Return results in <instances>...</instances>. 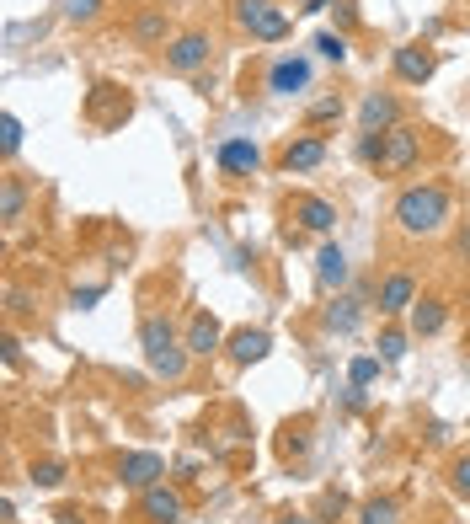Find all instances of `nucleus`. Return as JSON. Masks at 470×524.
I'll return each mask as SVG.
<instances>
[{"mask_svg": "<svg viewBox=\"0 0 470 524\" xmlns=\"http://www.w3.org/2000/svg\"><path fill=\"white\" fill-rule=\"evenodd\" d=\"M390 220L401 236H438L449 225V188L444 182H412V188H401Z\"/></svg>", "mask_w": 470, "mask_h": 524, "instance_id": "1", "label": "nucleus"}, {"mask_svg": "<svg viewBox=\"0 0 470 524\" xmlns=\"http://www.w3.org/2000/svg\"><path fill=\"white\" fill-rule=\"evenodd\" d=\"M139 348H145V364L161 380H182L187 375V359H193V353H187V337L171 327V316H161V311L139 321Z\"/></svg>", "mask_w": 470, "mask_h": 524, "instance_id": "2", "label": "nucleus"}, {"mask_svg": "<svg viewBox=\"0 0 470 524\" xmlns=\"http://www.w3.org/2000/svg\"><path fill=\"white\" fill-rule=\"evenodd\" d=\"M235 22H241V33H252L257 43H284L289 38V17L273 6V0H235Z\"/></svg>", "mask_w": 470, "mask_h": 524, "instance_id": "3", "label": "nucleus"}, {"mask_svg": "<svg viewBox=\"0 0 470 524\" xmlns=\"http://www.w3.org/2000/svg\"><path fill=\"white\" fill-rule=\"evenodd\" d=\"M417 156H422V129H417V123H396V129H385V145H380V172L385 177L412 172Z\"/></svg>", "mask_w": 470, "mask_h": 524, "instance_id": "4", "label": "nucleus"}, {"mask_svg": "<svg viewBox=\"0 0 470 524\" xmlns=\"http://www.w3.org/2000/svg\"><path fill=\"white\" fill-rule=\"evenodd\" d=\"M209 54H214V38L209 33H177V38L166 43V70L198 75L203 65H209Z\"/></svg>", "mask_w": 470, "mask_h": 524, "instance_id": "5", "label": "nucleus"}, {"mask_svg": "<svg viewBox=\"0 0 470 524\" xmlns=\"http://www.w3.org/2000/svg\"><path fill=\"white\" fill-rule=\"evenodd\" d=\"M310 81H316V65H310L305 54H284L268 70V91H273V97H300V91H310Z\"/></svg>", "mask_w": 470, "mask_h": 524, "instance_id": "6", "label": "nucleus"}, {"mask_svg": "<svg viewBox=\"0 0 470 524\" xmlns=\"http://www.w3.org/2000/svg\"><path fill=\"white\" fill-rule=\"evenodd\" d=\"M129 91H118L113 81H102V86H91V97H86V118L91 123H102V129H118L123 118H129Z\"/></svg>", "mask_w": 470, "mask_h": 524, "instance_id": "7", "label": "nucleus"}, {"mask_svg": "<svg viewBox=\"0 0 470 524\" xmlns=\"http://www.w3.org/2000/svg\"><path fill=\"white\" fill-rule=\"evenodd\" d=\"M118 482L129 487V492H145V487H155V482H166V460L155 455V450L123 455V460H118Z\"/></svg>", "mask_w": 470, "mask_h": 524, "instance_id": "8", "label": "nucleus"}, {"mask_svg": "<svg viewBox=\"0 0 470 524\" xmlns=\"http://www.w3.org/2000/svg\"><path fill=\"white\" fill-rule=\"evenodd\" d=\"M139 514H145L150 524H182V519H187V503H182L177 487L155 482V487L139 492Z\"/></svg>", "mask_w": 470, "mask_h": 524, "instance_id": "9", "label": "nucleus"}, {"mask_svg": "<svg viewBox=\"0 0 470 524\" xmlns=\"http://www.w3.org/2000/svg\"><path fill=\"white\" fill-rule=\"evenodd\" d=\"M289 214H294V225H300V230H316V236H332V230H337V204H332V198H321V193H300L289 204Z\"/></svg>", "mask_w": 470, "mask_h": 524, "instance_id": "10", "label": "nucleus"}, {"mask_svg": "<svg viewBox=\"0 0 470 524\" xmlns=\"http://www.w3.org/2000/svg\"><path fill=\"white\" fill-rule=\"evenodd\" d=\"M214 161H219V172H225V177H252L257 166H262V150H257V140H241V134H230V140H219Z\"/></svg>", "mask_w": 470, "mask_h": 524, "instance_id": "11", "label": "nucleus"}, {"mask_svg": "<svg viewBox=\"0 0 470 524\" xmlns=\"http://www.w3.org/2000/svg\"><path fill=\"white\" fill-rule=\"evenodd\" d=\"M390 65H396V75L406 86H428L433 70H438V59H433V49H422V43H401V49L390 54Z\"/></svg>", "mask_w": 470, "mask_h": 524, "instance_id": "12", "label": "nucleus"}, {"mask_svg": "<svg viewBox=\"0 0 470 524\" xmlns=\"http://www.w3.org/2000/svg\"><path fill=\"white\" fill-rule=\"evenodd\" d=\"M358 123H364V134H385L401 123V102L390 97V91H369L364 102H358Z\"/></svg>", "mask_w": 470, "mask_h": 524, "instance_id": "13", "label": "nucleus"}, {"mask_svg": "<svg viewBox=\"0 0 470 524\" xmlns=\"http://www.w3.org/2000/svg\"><path fill=\"white\" fill-rule=\"evenodd\" d=\"M187 353H193V359H214L219 348H225V332H219V321L209 316V311H198L193 321H187Z\"/></svg>", "mask_w": 470, "mask_h": 524, "instance_id": "14", "label": "nucleus"}, {"mask_svg": "<svg viewBox=\"0 0 470 524\" xmlns=\"http://www.w3.org/2000/svg\"><path fill=\"white\" fill-rule=\"evenodd\" d=\"M316 284L326 295H342V284H348V252H342L337 241H326L316 252Z\"/></svg>", "mask_w": 470, "mask_h": 524, "instance_id": "15", "label": "nucleus"}, {"mask_svg": "<svg viewBox=\"0 0 470 524\" xmlns=\"http://www.w3.org/2000/svg\"><path fill=\"white\" fill-rule=\"evenodd\" d=\"M129 38L139 43V49H166V38H171L166 6H145V11H139L134 27H129Z\"/></svg>", "mask_w": 470, "mask_h": 524, "instance_id": "16", "label": "nucleus"}, {"mask_svg": "<svg viewBox=\"0 0 470 524\" xmlns=\"http://www.w3.org/2000/svg\"><path fill=\"white\" fill-rule=\"evenodd\" d=\"M321 321H326V332L348 337V332L364 327V300H358V295H332V305L321 311Z\"/></svg>", "mask_w": 470, "mask_h": 524, "instance_id": "17", "label": "nucleus"}, {"mask_svg": "<svg viewBox=\"0 0 470 524\" xmlns=\"http://www.w3.org/2000/svg\"><path fill=\"white\" fill-rule=\"evenodd\" d=\"M417 305V279L412 273H390V279L380 284V316H401Z\"/></svg>", "mask_w": 470, "mask_h": 524, "instance_id": "18", "label": "nucleus"}, {"mask_svg": "<svg viewBox=\"0 0 470 524\" xmlns=\"http://www.w3.org/2000/svg\"><path fill=\"white\" fill-rule=\"evenodd\" d=\"M326 161V140L321 134H300L289 150H284V172L289 177H300V172H316V166Z\"/></svg>", "mask_w": 470, "mask_h": 524, "instance_id": "19", "label": "nucleus"}, {"mask_svg": "<svg viewBox=\"0 0 470 524\" xmlns=\"http://www.w3.org/2000/svg\"><path fill=\"white\" fill-rule=\"evenodd\" d=\"M225 348H230L235 364H262V359H268V348H273V337L262 332V327H241Z\"/></svg>", "mask_w": 470, "mask_h": 524, "instance_id": "20", "label": "nucleus"}, {"mask_svg": "<svg viewBox=\"0 0 470 524\" xmlns=\"http://www.w3.org/2000/svg\"><path fill=\"white\" fill-rule=\"evenodd\" d=\"M444 321H449V305L438 300V295H422V300L412 305V332H417V337L444 332Z\"/></svg>", "mask_w": 470, "mask_h": 524, "instance_id": "21", "label": "nucleus"}, {"mask_svg": "<svg viewBox=\"0 0 470 524\" xmlns=\"http://www.w3.org/2000/svg\"><path fill=\"white\" fill-rule=\"evenodd\" d=\"M22 214H27V188H22L17 177H0V220L17 225Z\"/></svg>", "mask_w": 470, "mask_h": 524, "instance_id": "22", "label": "nucleus"}, {"mask_svg": "<svg viewBox=\"0 0 470 524\" xmlns=\"http://www.w3.org/2000/svg\"><path fill=\"white\" fill-rule=\"evenodd\" d=\"M358 524H401V503L396 498H369L358 508Z\"/></svg>", "mask_w": 470, "mask_h": 524, "instance_id": "23", "label": "nucleus"}, {"mask_svg": "<svg viewBox=\"0 0 470 524\" xmlns=\"http://www.w3.org/2000/svg\"><path fill=\"white\" fill-rule=\"evenodd\" d=\"M380 364H385V359H380V353H358V359L348 364V380L358 385V391H369V385H374V380H380Z\"/></svg>", "mask_w": 470, "mask_h": 524, "instance_id": "24", "label": "nucleus"}, {"mask_svg": "<svg viewBox=\"0 0 470 524\" xmlns=\"http://www.w3.org/2000/svg\"><path fill=\"white\" fill-rule=\"evenodd\" d=\"M310 49H316L326 65H342V59H348V33H316V43H310Z\"/></svg>", "mask_w": 470, "mask_h": 524, "instance_id": "25", "label": "nucleus"}, {"mask_svg": "<svg viewBox=\"0 0 470 524\" xmlns=\"http://www.w3.org/2000/svg\"><path fill=\"white\" fill-rule=\"evenodd\" d=\"M22 118L17 113H6V118H0V150H6V161H17V150H22Z\"/></svg>", "mask_w": 470, "mask_h": 524, "instance_id": "26", "label": "nucleus"}, {"mask_svg": "<svg viewBox=\"0 0 470 524\" xmlns=\"http://www.w3.org/2000/svg\"><path fill=\"white\" fill-rule=\"evenodd\" d=\"M348 107H342V97H321V102H310V113H305V123L310 129H321V123H337Z\"/></svg>", "mask_w": 470, "mask_h": 524, "instance_id": "27", "label": "nucleus"}, {"mask_svg": "<svg viewBox=\"0 0 470 524\" xmlns=\"http://www.w3.org/2000/svg\"><path fill=\"white\" fill-rule=\"evenodd\" d=\"M102 6H107V0H59V11H65L70 22H97Z\"/></svg>", "mask_w": 470, "mask_h": 524, "instance_id": "28", "label": "nucleus"}, {"mask_svg": "<svg viewBox=\"0 0 470 524\" xmlns=\"http://www.w3.org/2000/svg\"><path fill=\"white\" fill-rule=\"evenodd\" d=\"M374 348H380V359H385V364H396L401 353H406V332H401V327H385V332H380V343H374Z\"/></svg>", "mask_w": 470, "mask_h": 524, "instance_id": "29", "label": "nucleus"}, {"mask_svg": "<svg viewBox=\"0 0 470 524\" xmlns=\"http://www.w3.org/2000/svg\"><path fill=\"white\" fill-rule=\"evenodd\" d=\"M65 482V460H38L33 466V487H59Z\"/></svg>", "mask_w": 470, "mask_h": 524, "instance_id": "30", "label": "nucleus"}, {"mask_svg": "<svg viewBox=\"0 0 470 524\" xmlns=\"http://www.w3.org/2000/svg\"><path fill=\"white\" fill-rule=\"evenodd\" d=\"M449 487H454V498L470 503V455H460V460L449 466Z\"/></svg>", "mask_w": 470, "mask_h": 524, "instance_id": "31", "label": "nucleus"}, {"mask_svg": "<svg viewBox=\"0 0 470 524\" xmlns=\"http://www.w3.org/2000/svg\"><path fill=\"white\" fill-rule=\"evenodd\" d=\"M332 17H337V33H353L358 17H353V0H332Z\"/></svg>", "mask_w": 470, "mask_h": 524, "instance_id": "32", "label": "nucleus"}, {"mask_svg": "<svg viewBox=\"0 0 470 524\" xmlns=\"http://www.w3.org/2000/svg\"><path fill=\"white\" fill-rule=\"evenodd\" d=\"M380 145H385V134H364V140H358V161L380 166Z\"/></svg>", "mask_w": 470, "mask_h": 524, "instance_id": "33", "label": "nucleus"}, {"mask_svg": "<svg viewBox=\"0 0 470 524\" xmlns=\"http://www.w3.org/2000/svg\"><path fill=\"white\" fill-rule=\"evenodd\" d=\"M91 300H102V284H91V289H75V295H70V305H81V311H86Z\"/></svg>", "mask_w": 470, "mask_h": 524, "instance_id": "34", "label": "nucleus"}, {"mask_svg": "<svg viewBox=\"0 0 470 524\" xmlns=\"http://www.w3.org/2000/svg\"><path fill=\"white\" fill-rule=\"evenodd\" d=\"M6 369H22V343L17 337H6Z\"/></svg>", "mask_w": 470, "mask_h": 524, "instance_id": "35", "label": "nucleus"}, {"mask_svg": "<svg viewBox=\"0 0 470 524\" xmlns=\"http://www.w3.org/2000/svg\"><path fill=\"white\" fill-rule=\"evenodd\" d=\"M300 11H332V0H294Z\"/></svg>", "mask_w": 470, "mask_h": 524, "instance_id": "36", "label": "nucleus"}, {"mask_svg": "<svg viewBox=\"0 0 470 524\" xmlns=\"http://www.w3.org/2000/svg\"><path fill=\"white\" fill-rule=\"evenodd\" d=\"M460 257L470 262V220H465V230H460Z\"/></svg>", "mask_w": 470, "mask_h": 524, "instance_id": "37", "label": "nucleus"}, {"mask_svg": "<svg viewBox=\"0 0 470 524\" xmlns=\"http://www.w3.org/2000/svg\"><path fill=\"white\" fill-rule=\"evenodd\" d=\"M284 524H305V519H284Z\"/></svg>", "mask_w": 470, "mask_h": 524, "instance_id": "38", "label": "nucleus"}, {"mask_svg": "<svg viewBox=\"0 0 470 524\" xmlns=\"http://www.w3.org/2000/svg\"><path fill=\"white\" fill-rule=\"evenodd\" d=\"M465 364H470V353H465Z\"/></svg>", "mask_w": 470, "mask_h": 524, "instance_id": "39", "label": "nucleus"}]
</instances>
